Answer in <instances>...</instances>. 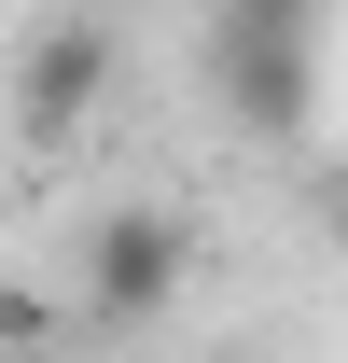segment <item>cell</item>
Segmentation results:
<instances>
[{
	"mask_svg": "<svg viewBox=\"0 0 348 363\" xmlns=\"http://www.w3.org/2000/svg\"><path fill=\"white\" fill-rule=\"evenodd\" d=\"M168 294H181V224L168 210H112V224L84 238V321L126 335V321H153Z\"/></svg>",
	"mask_w": 348,
	"mask_h": 363,
	"instance_id": "6da1fadb",
	"label": "cell"
},
{
	"mask_svg": "<svg viewBox=\"0 0 348 363\" xmlns=\"http://www.w3.org/2000/svg\"><path fill=\"white\" fill-rule=\"evenodd\" d=\"M98 98H112V28H98V14H56L42 43H28V70H14V126H28V140H70Z\"/></svg>",
	"mask_w": 348,
	"mask_h": 363,
	"instance_id": "7a4b0ae2",
	"label": "cell"
},
{
	"mask_svg": "<svg viewBox=\"0 0 348 363\" xmlns=\"http://www.w3.org/2000/svg\"><path fill=\"white\" fill-rule=\"evenodd\" d=\"M223 98L237 112L306 98V0H223Z\"/></svg>",
	"mask_w": 348,
	"mask_h": 363,
	"instance_id": "3957f363",
	"label": "cell"
},
{
	"mask_svg": "<svg viewBox=\"0 0 348 363\" xmlns=\"http://www.w3.org/2000/svg\"><path fill=\"white\" fill-rule=\"evenodd\" d=\"M0 363H56V350H0Z\"/></svg>",
	"mask_w": 348,
	"mask_h": 363,
	"instance_id": "277c9868",
	"label": "cell"
},
{
	"mask_svg": "<svg viewBox=\"0 0 348 363\" xmlns=\"http://www.w3.org/2000/svg\"><path fill=\"white\" fill-rule=\"evenodd\" d=\"M335 224H348V182H335Z\"/></svg>",
	"mask_w": 348,
	"mask_h": 363,
	"instance_id": "5b68a950",
	"label": "cell"
}]
</instances>
